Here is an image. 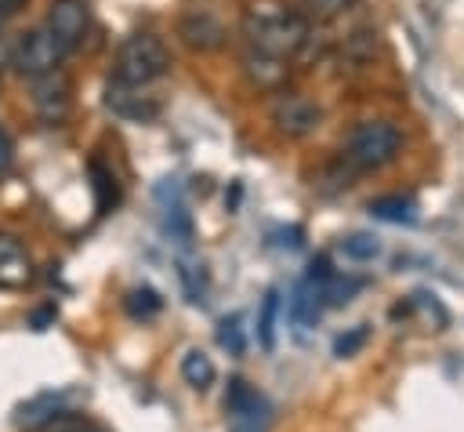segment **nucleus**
Returning a JSON list of instances; mask_svg holds the SVG:
<instances>
[{"instance_id":"26","label":"nucleus","mask_w":464,"mask_h":432,"mask_svg":"<svg viewBox=\"0 0 464 432\" xmlns=\"http://www.w3.org/2000/svg\"><path fill=\"white\" fill-rule=\"evenodd\" d=\"M11 65V44L0 36V76H4V69Z\"/></svg>"},{"instance_id":"8","label":"nucleus","mask_w":464,"mask_h":432,"mask_svg":"<svg viewBox=\"0 0 464 432\" xmlns=\"http://www.w3.org/2000/svg\"><path fill=\"white\" fill-rule=\"evenodd\" d=\"M33 109L51 127L54 123H65V116L72 109V83L62 73H51V76L33 80Z\"/></svg>"},{"instance_id":"3","label":"nucleus","mask_w":464,"mask_h":432,"mask_svg":"<svg viewBox=\"0 0 464 432\" xmlns=\"http://www.w3.org/2000/svg\"><path fill=\"white\" fill-rule=\"evenodd\" d=\"M402 152V131L392 120H362L341 145V163L352 171H381Z\"/></svg>"},{"instance_id":"5","label":"nucleus","mask_w":464,"mask_h":432,"mask_svg":"<svg viewBox=\"0 0 464 432\" xmlns=\"http://www.w3.org/2000/svg\"><path fill=\"white\" fill-rule=\"evenodd\" d=\"M44 29L58 40V47L65 54L76 51L87 40V29H91V7H87V0H51Z\"/></svg>"},{"instance_id":"23","label":"nucleus","mask_w":464,"mask_h":432,"mask_svg":"<svg viewBox=\"0 0 464 432\" xmlns=\"http://www.w3.org/2000/svg\"><path fill=\"white\" fill-rule=\"evenodd\" d=\"M54 316H58V309H54V305H44V309H36V312H33V319H29V323H33V330H47V323H51Z\"/></svg>"},{"instance_id":"11","label":"nucleus","mask_w":464,"mask_h":432,"mask_svg":"<svg viewBox=\"0 0 464 432\" xmlns=\"http://www.w3.org/2000/svg\"><path fill=\"white\" fill-rule=\"evenodd\" d=\"M156 200H160V225H163V232H167L174 243H188V240H192V218H188V211H185L181 189L167 178V182L156 189Z\"/></svg>"},{"instance_id":"19","label":"nucleus","mask_w":464,"mask_h":432,"mask_svg":"<svg viewBox=\"0 0 464 432\" xmlns=\"http://www.w3.org/2000/svg\"><path fill=\"white\" fill-rule=\"evenodd\" d=\"M276 312H279V290L272 287V290L265 294V301H261V316H257V338H261L265 352L276 349Z\"/></svg>"},{"instance_id":"14","label":"nucleus","mask_w":464,"mask_h":432,"mask_svg":"<svg viewBox=\"0 0 464 432\" xmlns=\"http://www.w3.org/2000/svg\"><path fill=\"white\" fill-rule=\"evenodd\" d=\"M370 214L381 218V221L413 225V221H417V200L399 196V192H392V196H377V200H370Z\"/></svg>"},{"instance_id":"2","label":"nucleus","mask_w":464,"mask_h":432,"mask_svg":"<svg viewBox=\"0 0 464 432\" xmlns=\"http://www.w3.org/2000/svg\"><path fill=\"white\" fill-rule=\"evenodd\" d=\"M170 69V51L156 33H130L120 40L112 54V83L123 87H149Z\"/></svg>"},{"instance_id":"7","label":"nucleus","mask_w":464,"mask_h":432,"mask_svg":"<svg viewBox=\"0 0 464 432\" xmlns=\"http://www.w3.org/2000/svg\"><path fill=\"white\" fill-rule=\"evenodd\" d=\"M272 123H276L286 138H304V134H312V131L319 127V105L308 102L304 94L286 91V94H279V98L272 102Z\"/></svg>"},{"instance_id":"1","label":"nucleus","mask_w":464,"mask_h":432,"mask_svg":"<svg viewBox=\"0 0 464 432\" xmlns=\"http://www.w3.org/2000/svg\"><path fill=\"white\" fill-rule=\"evenodd\" d=\"M243 36H246V51L290 62L312 40V25L297 11H250L243 18Z\"/></svg>"},{"instance_id":"27","label":"nucleus","mask_w":464,"mask_h":432,"mask_svg":"<svg viewBox=\"0 0 464 432\" xmlns=\"http://www.w3.org/2000/svg\"><path fill=\"white\" fill-rule=\"evenodd\" d=\"M22 4H25V0H0V11H4V15H14Z\"/></svg>"},{"instance_id":"25","label":"nucleus","mask_w":464,"mask_h":432,"mask_svg":"<svg viewBox=\"0 0 464 432\" xmlns=\"http://www.w3.org/2000/svg\"><path fill=\"white\" fill-rule=\"evenodd\" d=\"M69 432H109V428H105V425H91V421H80V417H76Z\"/></svg>"},{"instance_id":"4","label":"nucleus","mask_w":464,"mask_h":432,"mask_svg":"<svg viewBox=\"0 0 464 432\" xmlns=\"http://www.w3.org/2000/svg\"><path fill=\"white\" fill-rule=\"evenodd\" d=\"M65 51L58 47V40L40 25V29H29V33H18V40L11 44V69L25 80H40V76H51L58 73Z\"/></svg>"},{"instance_id":"13","label":"nucleus","mask_w":464,"mask_h":432,"mask_svg":"<svg viewBox=\"0 0 464 432\" xmlns=\"http://www.w3.org/2000/svg\"><path fill=\"white\" fill-rule=\"evenodd\" d=\"M243 65H246L250 83L261 87V91H276V87H283V80H286V73H290L286 62H279V58H265V54H254V51L243 54Z\"/></svg>"},{"instance_id":"12","label":"nucleus","mask_w":464,"mask_h":432,"mask_svg":"<svg viewBox=\"0 0 464 432\" xmlns=\"http://www.w3.org/2000/svg\"><path fill=\"white\" fill-rule=\"evenodd\" d=\"M105 109L109 113H116V116H123V120H152L156 113H160V102L156 98H149V94H141V87H123V83H112L109 80V87H105Z\"/></svg>"},{"instance_id":"17","label":"nucleus","mask_w":464,"mask_h":432,"mask_svg":"<svg viewBox=\"0 0 464 432\" xmlns=\"http://www.w3.org/2000/svg\"><path fill=\"white\" fill-rule=\"evenodd\" d=\"M91 189H94V200H98V211L105 214L116 200H120V189H116V178H112V171L94 156L91 160Z\"/></svg>"},{"instance_id":"20","label":"nucleus","mask_w":464,"mask_h":432,"mask_svg":"<svg viewBox=\"0 0 464 432\" xmlns=\"http://www.w3.org/2000/svg\"><path fill=\"white\" fill-rule=\"evenodd\" d=\"M341 250H344V258L370 261V258H377V254H381V243H377L373 236H366V232H355V236H348V240L341 243Z\"/></svg>"},{"instance_id":"9","label":"nucleus","mask_w":464,"mask_h":432,"mask_svg":"<svg viewBox=\"0 0 464 432\" xmlns=\"http://www.w3.org/2000/svg\"><path fill=\"white\" fill-rule=\"evenodd\" d=\"M36 280L33 254L14 232H0V290H25Z\"/></svg>"},{"instance_id":"6","label":"nucleus","mask_w":464,"mask_h":432,"mask_svg":"<svg viewBox=\"0 0 464 432\" xmlns=\"http://www.w3.org/2000/svg\"><path fill=\"white\" fill-rule=\"evenodd\" d=\"M178 36L192 47V51H218L228 40V29L221 22V15L207 4H192L178 15Z\"/></svg>"},{"instance_id":"24","label":"nucleus","mask_w":464,"mask_h":432,"mask_svg":"<svg viewBox=\"0 0 464 432\" xmlns=\"http://www.w3.org/2000/svg\"><path fill=\"white\" fill-rule=\"evenodd\" d=\"M11 160H14V145H11V138L0 131V174L11 167Z\"/></svg>"},{"instance_id":"15","label":"nucleus","mask_w":464,"mask_h":432,"mask_svg":"<svg viewBox=\"0 0 464 432\" xmlns=\"http://www.w3.org/2000/svg\"><path fill=\"white\" fill-rule=\"evenodd\" d=\"M319 298H323V290H319V283H312V280H304V283L290 294V319L297 323V330H304V327L319 316Z\"/></svg>"},{"instance_id":"16","label":"nucleus","mask_w":464,"mask_h":432,"mask_svg":"<svg viewBox=\"0 0 464 432\" xmlns=\"http://www.w3.org/2000/svg\"><path fill=\"white\" fill-rule=\"evenodd\" d=\"M181 378H185V385H192V388H210L214 385V378H218V370H214V359L207 356V352H199V349H192V352H185V359H181Z\"/></svg>"},{"instance_id":"21","label":"nucleus","mask_w":464,"mask_h":432,"mask_svg":"<svg viewBox=\"0 0 464 432\" xmlns=\"http://www.w3.org/2000/svg\"><path fill=\"white\" fill-rule=\"evenodd\" d=\"M218 341H221L232 356H239V352H243V345H246V341H243L239 316H228V319H221V323H218Z\"/></svg>"},{"instance_id":"22","label":"nucleus","mask_w":464,"mask_h":432,"mask_svg":"<svg viewBox=\"0 0 464 432\" xmlns=\"http://www.w3.org/2000/svg\"><path fill=\"white\" fill-rule=\"evenodd\" d=\"M362 341H366V327H355L352 334H341V338L334 341V352H337V356H352Z\"/></svg>"},{"instance_id":"18","label":"nucleus","mask_w":464,"mask_h":432,"mask_svg":"<svg viewBox=\"0 0 464 432\" xmlns=\"http://www.w3.org/2000/svg\"><path fill=\"white\" fill-rule=\"evenodd\" d=\"M123 309H127L134 319H149V316H156V312L163 309V298H160L152 287H134V290H127Z\"/></svg>"},{"instance_id":"28","label":"nucleus","mask_w":464,"mask_h":432,"mask_svg":"<svg viewBox=\"0 0 464 432\" xmlns=\"http://www.w3.org/2000/svg\"><path fill=\"white\" fill-rule=\"evenodd\" d=\"M0 18H4V11H0Z\"/></svg>"},{"instance_id":"10","label":"nucleus","mask_w":464,"mask_h":432,"mask_svg":"<svg viewBox=\"0 0 464 432\" xmlns=\"http://www.w3.org/2000/svg\"><path fill=\"white\" fill-rule=\"evenodd\" d=\"M65 414H69V410H65V392L47 388V392H36V396H29L25 403H18V410H14V428H18V432H44V428H54V421L65 417Z\"/></svg>"}]
</instances>
